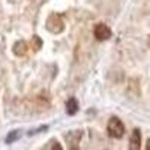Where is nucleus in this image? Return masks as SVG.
I'll return each mask as SVG.
<instances>
[{"label":"nucleus","instance_id":"nucleus-1","mask_svg":"<svg viewBox=\"0 0 150 150\" xmlns=\"http://www.w3.org/2000/svg\"><path fill=\"white\" fill-rule=\"evenodd\" d=\"M107 131H108V135L112 137V138H122L125 135V125L120 119L111 117L107 125Z\"/></svg>","mask_w":150,"mask_h":150},{"label":"nucleus","instance_id":"nucleus-2","mask_svg":"<svg viewBox=\"0 0 150 150\" xmlns=\"http://www.w3.org/2000/svg\"><path fill=\"white\" fill-rule=\"evenodd\" d=\"M93 33H95V38L98 41H107V39L111 38V29L107 26V24H102V23L96 24Z\"/></svg>","mask_w":150,"mask_h":150},{"label":"nucleus","instance_id":"nucleus-3","mask_svg":"<svg viewBox=\"0 0 150 150\" xmlns=\"http://www.w3.org/2000/svg\"><path fill=\"white\" fill-rule=\"evenodd\" d=\"M141 147V132L138 129H135L131 135V141H129V149L132 150H138Z\"/></svg>","mask_w":150,"mask_h":150},{"label":"nucleus","instance_id":"nucleus-4","mask_svg":"<svg viewBox=\"0 0 150 150\" xmlns=\"http://www.w3.org/2000/svg\"><path fill=\"white\" fill-rule=\"evenodd\" d=\"M12 51H14L15 56H20V57L26 56V54H27V44L24 42V41H18V42L14 44V48H12Z\"/></svg>","mask_w":150,"mask_h":150},{"label":"nucleus","instance_id":"nucleus-5","mask_svg":"<svg viewBox=\"0 0 150 150\" xmlns=\"http://www.w3.org/2000/svg\"><path fill=\"white\" fill-rule=\"evenodd\" d=\"M80 105H78V101L75 98H71L69 101L66 102V112L69 116H74V114H77V111H78Z\"/></svg>","mask_w":150,"mask_h":150},{"label":"nucleus","instance_id":"nucleus-6","mask_svg":"<svg viewBox=\"0 0 150 150\" xmlns=\"http://www.w3.org/2000/svg\"><path fill=\"white\" fill-rule=\"evenodd\" d=\"M20 135H21V134H20V131H12V132L6 137V143H8V144H11L12 141H17V140L20 138Z\"/></svg>","mask_w":150,"mask_h":150},{"label":"nucleus","instance_id":"nucleus-7","mask_svg":"<svg viewBox=\"0 0 150 150\" xmlns=\"http://www.w3.org/2000/svg\"><path fill=\"white\" fill-rule=\"evenodd\" d=\"M146 149H147V150H150V138L147 140V146H146Z\"/></svg>","mask_w":150,"mask_h":150}]
</instances>
